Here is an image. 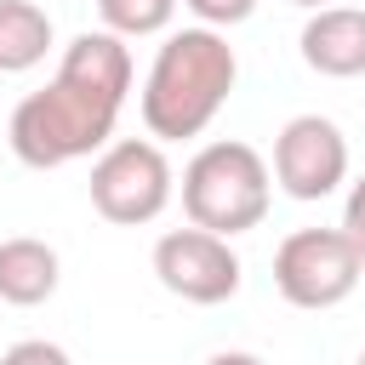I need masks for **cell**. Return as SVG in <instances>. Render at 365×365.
I'll return each instance as SVG.
<instances>
[{"label": "cell", "instance_id": "3957f363", "mask_svg": "<svg viewBox=\"0 0 365 365\" xmlns=\"http://www.w3.org/2000/svg\"><path fill=\"white\" fill-rule=\"evenodd\" d=\"M268 160L251 143H205L182 165V211L194 228L234 240L268 217Z\"/></svg>", "mask_w": 365, "mask_h": 365}, {"label": "cell", "instance_id": "ba28073f", "mask_svg": "<svg viewBox=\"0 0 365 365\" xmlns=\"http://www.w3.org/2000/svg\"><path fill=\"white\" fill-rule=\"evenodd\" d=\"M302 63L325 80L365 74V11L359 6H325L302 23Z\"/></svg>", "mask_w": 365, "mask_h": 365}, {"label": "cell", "instance_id": "2e32d148", "mask_svg": "<svg viewBox=\"0 0 365 365\" xmlns=\"http://www.w3.org/2000/svg\"><path fill=\"white\" fill-rule=\"evenodd\" d=\"M291 6H308V11H325L331 0H291Z\"/></svg>", "mask_w": 365, "mask_h": 365}, {"label": "cell", "instance_id": "5bb4252c", "mask_svg": "<svg viewBox=\"0 0 365 365\" xmlns=\"http://www.w3.org/2000/svg\"><path fill=\"white\" fill-rule=\"evenodd\" d=\"M342 234H348V245H354V257H359V274H365V177L348 188V200H342Z\"/></svg>", "mask_w": 365, "mask_h": 365}, {"label": "cell", "instance_id": "5b68a950", "mask_svg": "<svg viewBox=\"0 0 365 365\" xmlns=\"http://www.w3.org/2000/svg\"><path fill=\"white\" fill-rule=\"evenodd\" d=\"M274 285L291 308H336L359 285V257L342 228H297L274 251Z\"/></svg>", "mask_w": 365, "mask_h": 365}, {"label": "cell", "instance_id": "7c38bea8", "mask_svg": "<svg viewBox=\"0 0 365 365\" xmlns=\"http://www.w3.org/2000/svg\"><path fill=\"white\" fill-rule=\"evenodd\" d=\"M194 17H200V29H234V23H245L251 11H257V0H182Z\"/></svg>", "mask_w": 365, "mask_h": 365}, {"label": "cell", "instance_id": "4fadbf2b", "mask_svg": "<svg viewBox=\"0 0 365 365\" xmlns=\"http://www.w3.org/2000/svg\"><path fill=\"white\" fill-rule=\"evenodd\" d=\"M0 365H74L57 342H46V336H29V342H11L6 354H0Z\"/></svg>", "mask_w": 365, "mask_h": 365}, {"label": "cell", "instance_id": "30bf717a", "mask_svg": "<svg viewBox=\"0 0 365 365\" xmlns=\"http://www.w3.org/2000/svg\"><path fill=\"white\" fill-rule=\"evenodd\" d=\"M51 51V17L34 0H0V74H23Z\"/></svg>", "mask_w": 365, "mask_h": 365}, {"label": "cell", "instance_id": "8992f818", "mask_svg": "<svg viewBox=\"0 0 365 365\" xmlns=\"http://www.w3.org/2000/svg\"><path fill=\"white\" fill-rule=\"evenodd\" d=\"M154 279L194 308H217L240 291V257L205 228H171L154 240Z\"/></svg>", "mask_w": 365, "mask_h": 365}, {"label": "cell", "instance_id": "9c48e42d", "mask_svg": "<svg viewBox=\"0 0 365 365\" xmlns=\"http://www.w3.org/2000/svg\"><path fill=\"white\" fill-rule=\"evenodd\" d=\"M63 279V262L46 240L34 234H17V240H0V302L11 308H40Z\"/></svg>", "mask_w": 365, "mask_h": 365}, {"label": "cell", "instance_id": "52a82bcc", "mask_svg": "<svg viewBox=\"0 0 365 365\" xmlns=\"http://www.w3.org/2000/svg\"><path fill=\"white\" fill-rule=\"evenodd\" d=\"M348 177V137L325 114H297L274 137V182L291 200H325Z\"/></svg>", "mask_w": 365, "mask_h": 365}, {"label": "cell", "instance_id": "6da1fadb", "mask_svg": "<svg viewBox=\"0 0 365 365\" xmlns=\"http://www.w3.org/2000/svg\"><path fill=\"white\" fill-rule=\"evenodd\" d=\"M131 91V51L108 29H86L63 46V63L46 91H29L11 108V154L34 171H57L68 160H86L108 148L114 120Z\"/></svg>", "mask_w": 365, "mask_h": 365}, {"label": "cell", "instance_id": "8fae6325", "mask_svg": "<svg viewBox=\"0 0 365 365\" xmlns=\"http://www.w3.org/2000/svg\"><path fill=\"white\" fill-rule=\"evenodd\" d=\"M103 29L120 40H143V34H165L177 17V0H97Z\"/></svg>", "mask_w": 365, "mask_h": 365}, {"label": "cell", "instance_id": "9a60e30c", "mask_svg": "<svg viewBox=\"0 0 365 365\" xmlns=\"http://www.w3.org/2000/svg\"><path fill=\"white\" fill-rule=\"evenodd\" d=\"M205 365H262L257 354H245V348H228V354H211Z\"/></svg>", "mask_w": 365, "mask_h": 365}, {"label": "cell", "instance_id": "277c9868", "mask_svg": "<svg viewBox=\"0 0 365 365\" xmlns=\"http://www.w3.org/2000/svg\"><path fill=\"white\" fill-rule=\"evenodd\" d=\"M171 160L160 143L148 137H120L97 154L91 165V205L103 222H120V228H143L154 222L165 205H171Z\"/></svg>", "mask_w": 365, "mask_h": 365}, {"label": "cell", "instance_id": "e0dca14e", "mask_svg": "<svg viewBox=\"0 0 365 365\" xmlns=\"http://www.w3.org/2000/svg\"><path fill=\"white\" fill-rule=\"evenodd\" d=\"M359 365H365V354H359Z\"/></svg>", "mask_w": 365, "mask_h": 365}, {"label": "cell", "instance_id": "7a4b0ae2", "mask_svg": "<svg viewBox=\"0 0 365 365\" xmlns=\"http://www.w3.org/2000/svg\"><path fill=\"white\" fill-rule=\"evenodd\" d=\"M240 74L234 46L217 29H177L154 51V68L143 80V125L154 143H182L200 137L217 108L228 103Z\"/></svg>", "mask_w": 365, "mask_h": 365}]
</instances>
